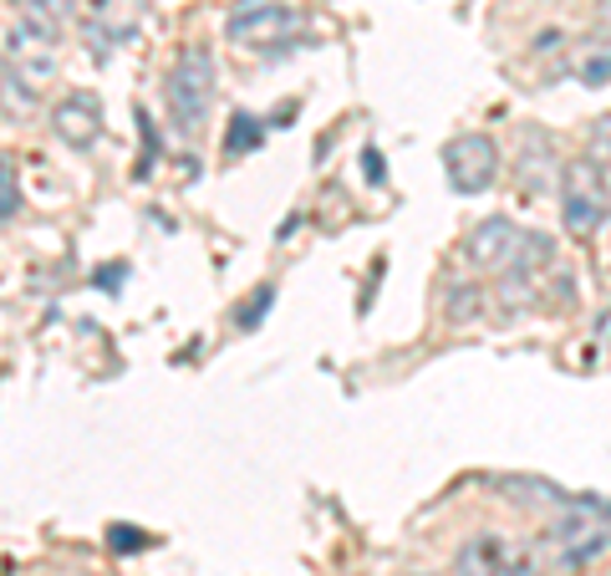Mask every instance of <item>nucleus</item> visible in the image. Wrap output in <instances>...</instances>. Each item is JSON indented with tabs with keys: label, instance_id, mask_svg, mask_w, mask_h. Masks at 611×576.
Wrapping results in <instances>:
<instances>
[{
	"label": "nucleus",
	"instance_id": "f257e3e1",
	"mask_svg": "<svg viewBox=\"0 0 611 576\" xmlns=\"http://www.w3.org/2000/svg\"><path fill=\"white\" fill-rule=\"evenodd\" d=\"M11 67H6V87H11V108H31L51 82H57V31H41V26H16L11 31Z\"/></svg>",
	"mask_w": 611,
	"mask_h": 576
},
{
	"label": "nucleus",
	"instance_id": "f03ea898",
	"mask_svg": "<svg viewBox=\"0 0 611 576\" xmlns=\"http://www.w3.org/2000/svg\"><path fill=\"white\" fill-rule=\"evenodd\" d=\"M168 113L184 133H199L209 108H215V51L209 47H184L174 72H168Z\"/></svg>",
	"mask_w": 611,
	"mask_h": 576
},
{
	"label": "nucleus",
	"instance_id": "7ed1b4c3",
	"mask_svg": "<svg viewBox=\"0 0 611 576\" xmlns=\"http://www.w3.org/2000/svg\"><path fill=\"white\" fill-rule=\"evenodd\" d=\"M611 215V189L597 158H571L561 168V225L581 241H591Z\"/></svg>",
	"mask_w": 611,
	"mask_h": 576
},
{
	"label": "nucleus",
	"instance_id": "20e7f679",
	"mask_svg": "<svg viewBox=\"0 0 611 576\" xmlns=\"http://www.w3.org/2000/svg\"><path fill=\"white\" fill-rule=\"evenodd\" d=\"M454 576H540V551L510 530H474L454 556Z\"/></svg>",
	"mask_w": 611,
	"mask_h": 576
},
{
	"label": "nucleus",
	"instance_id": "39448f33",
	"mask_svg": "<svg viewBox=\"0 0 611 576\" xmlns=\"http://www.w3.org/2000/svg\"><path fill=\"white\" fill-rule=\"evenodd\" d=\"M444 168L454 194H484L500 179V144L490 133H464V138L444 144Z\"/></svg>",
	"mask_w": 611,
	"mask_h": 576
},
{
	"label": "nucleus",
	"instance_id": "423d86ee",
	"mask_svg": "<svg viewBox=\"0 0 611 576\" xmlns=\"http://www.w3.org/2000/svg\"><path fill=\"white\" fill-rule=\"evenodd\" d=\"M296 31V11L276 6V0H240L225 21V37L235 47H280Z\"/></svg>",
	"mask_w": 611,
	"mask_h": 576
},
{
	"label": "nucleus",
	"instance_id": "0eeeda50",
	"mask_svg": "<svg viewBox=\"0 0 611 576\" xmlns=\"http://www.w3.org/2000/svg\"><path fill=\"white\" fill-rule=\"evenodd\" d=\"M530 230H520L515 219H480V225L464 235V261L474 265V271H500V265H515L520 245H525Z\"/></svg>",
	"mask_w": 611,
	"mask_h": 576
},
{
	"label": "nucleus",
	"instance_id": "6e6552de",
	"mask_svg": "<svg viewBox=\"0 0 611 576\" xmlns=\"http://www.w3.org/2000/svg\"><path fill=\"white\" fill-rule=\"evenodd\" d=\"M148 16V0H92L87 11V47L92 57H108L118 41H128Z\"/></svg>",
	"mask_w": 611,
	"mask_h": 576
},
{
	"label": "nucleus",
	"instance_id": "1a4fd4ad",
	"mask_svg": "<svg viewBox=\"0 0 611 576\" xmlns=\"http://www.w3.org/2000/svg\"><path fill=\"white\" fill-rule=\"evenodd\" d=\"M51 133H57V144L87 154V148L102 138V102H97L92 92H67L57 108H51Z\"/></svg>",
	"mask_w": 611,
	"mask_h": 576
},
{
	"label": "nucleus",
	"instance_id": "9d476101",
	"mask_svg": "<svg viewBox=\"0 0 611 576\" xmlns=\"http://www.w3.org/2000/svg\"><path fill=\"white\" fill-rule=\"evenodd\" d=\"M255 144H265V123H255L250 113H235L229 138H225V154H250Z\"/></svg>",
	"mask_w": 611,
	"mask_h": 576
},
{
	"label": "nucleus",
	"instance_id": "9b49d317",
	"mask_svg": "<svg viewBox=\"0 0 611 576\" xmlns=\"http://www.w3.org/2000/svg\"><path fill=\"white\" fill-rule=\"evenodd\" d=\"M21 215V174L6 154H0V219H16Z\"/></svg>",
	"mask_w": 611,
	"mask_h": 576
},
{
	"label": "nucleus",
	"instance_id": "f8f14e48",
	"mask_svg": "<svg viewBox=\"0 0 611 576\" xmlns=\"http://www.w3.org/2000/svg\"><path fill=\"white\" fill-rule=\"evenodd\" d=\"M16 11H21V21H26V26L57 31V11H51V0H16Z\"/></svg>",
	"mask_w": 611,
	"mask_h": 576
},
{
	"label": "nucleus",
	"instance_id": "ddd939ff",
	"mask_svg": "<svg viewBox=\"0 0 611 576\" xmlns=\"http://www.w3.org/2000/svg\"><path fill=\"white\" fill-rule=\"evenodd\" d=\"M270 306H276V286H260V291H255V296L240 306V316H235V322H240V326H255L265 312H270Z\"/></svg>",
	"mask_w": 611,
	"mask_h": 576
},
{
	"label": "nucleus",
	"instance_id": "4468645a",
	"mask_svg": "<svg viewBox=\"0 0 611 576\" xmlns=\"http://www.w3.org/2000/svg\"><path fill=\"white\" fill-rule=\"evenodd\" d=\"M575 77L587 87H601V82H611V51H597V57H587L581 67H575Z\"/></svg>",
	"mask_w": 611,
	"mask_h": 576
},
{
	"label": "nucleus",
	"instance_id": "2eb2a0df",
	"mask_svg": "<svg viewBox=\"0 0 611 576\" xmlns=\"http://www.w3.org/2000/svg\"><path fill=\"white\" fill-rule=\"evenodd\" d=\"M601 164V158H611V118H601L597 123V154H591Z\"/></svg>",
	"mask_w": 611,
	"mask_h": 576
},
{
	"label": "nucleus",
	"instance_id": "dca6fc26",
	"mask_svg": "<svg viewBox=\"0 0 611 576\" xmlns=\"http://www.w3.org/2000/svg\"><path fill=\"white\" fill-rule=\"evenodd\" d=\"M112 536H118V540H112V546H118V551H128V546H132V536H138V530H128V526H118V530H112Z\"/></svg>",
	"mask_w": 611,
	"mask_h": 576
},
{
	"label": "nucleus",
	"instance_id": "f3484780",
	"mask_svg": "<svg viewBox=\"0 0 611 576\" xmlns=\"http://www.w3.org/2000/svg\"><path fill=\"white\" fill-rule=\"evenodd\" d=\"M601 16H607V21H611V0H601Z\"/></svg>",
	"mask_w": 611,
	"mask_h": 576
},
{
	"label": "nucleus",
	"instance_id": "a211bd4d",
	"mask_svg": "<svg viewBox=\"0 0 611 576\" xmlns=\"http://www.w3.org/2000/svg\"><path fill=\"white\" fill-rule=\"evenodd\" d=\"M418 576H428V572H418Z\"/></svg>",
	"mask_w": 611,
	"mask_h": 576
}]
</instances>
